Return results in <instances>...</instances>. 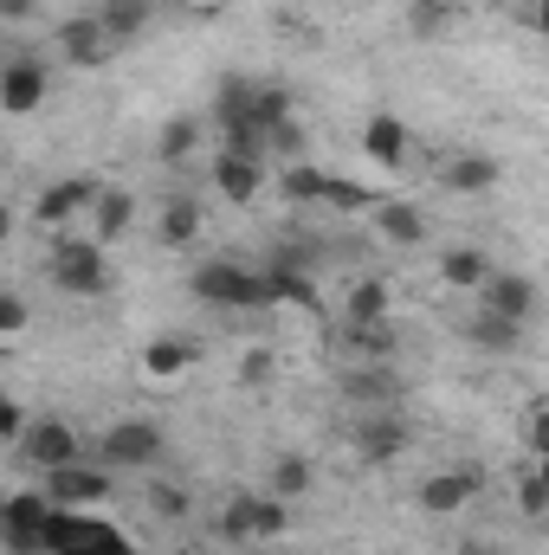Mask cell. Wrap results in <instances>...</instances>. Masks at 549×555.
Instances as JSON below:
<instances>
[{
  "label": "cell",
  "instance_id": "cell-41",
  "mask_svg": "<svg viewBox=\"0 0 549 555\" xmlns=\"http://www.w3.org/2000/svg\"><path fill=\"white\" fill-rule=\"evenodd\" d=\"M524 439H531V452H537V459H549V401H544V408H531V420H524Z\"/></svg>",
  "mask_w": 549,
  "mask_h": 555
},
{
  "label": "cell",
  "instance_id": "cell-16",
  "mask_svg": "<svg viewBox=\"0 0 549 555\" xmlns=\"http://www.w3.org/2000/svg\"><path fill=\"white\" fill-rule=\"evenodd\" d=\"M478 310H498V317H511V323H531V310H537V278L491 272L485 291H478Z\"/></svg>",
  "mask_w": 549,
  "mask_h": 555
},
{
  "label": "cell",
  "instance_id": "cell-30",
  "mask_svg": "<svg viewBox=\"0 0 549 555\" xmlns=\"http://www.w3.org/2000/svg\"><path fill=\"white\" fill-rule=\"evenodd\" d=\"M343 349L356 362H388L395 356V317H382V323H343Z\"/></svg>",
  "mask_w": 549,
  "mask_h": 555
},
{
  "label": "cell",
  "instance_id": "cell-31",
  "mask_svg": "<svg viewBox=\"0 0 549 555\" xmlns=\"http://www.w3.org/2000/svg\"><path fill=\"white\" fill-rule=\"evenodd\" d=\"M382 207V194L369 188V181H356V175H330V188H323V214H375Z\"/></svg>",
  "mask_w": 549,
  "mask_h": 555
},
{
  "label": "cell",
  "instance_id": "cell-44",
  "mask_svg": "<svg viewBox=\"0 0 549 555\" xmlns=\"http://www.w3.org/2000/svg\"><path fill=\"white\" fill-rule=\"evenodd\" d=\"M459 555H498V550H485V543H472V550H459Z\"/></svg>",
  "mask_w": 549,
  "mask_h": 555
},
{
  "label": "cell",
  "instance_id": "cell-18",
  "mask_svg": "<svg viewBox=\"0 0 549 555\" xmlns=\"http://www.w3.org/2000/svg\"><path fill=\"white\" fill-rule=\"evenodd\" d=\"M369 227L388 240V246H401V253H413V246H426V207L420 201H382L375 214H369Z\"/></svg>",
  "mask_w": 549,
  "mask_h": 555
},
{
  "label": "cell",
  "instance_id": "cell-45",
  "mask_svg": "<svg viewBox=\"0 0 549 555\" xmlns=\"http://www.w3.org/2000/svg\"><path fill=\"white\" fill-rule=\"evenodd\" d=\"M537 478H544V485H549V459H537Z\"/></svg>",
  "mask_w": 549,
  "mask_h": 555
},
{
  "label": "cell",
  "instance_id": "cell-2",
  "mask_svg": "<svg viewBox=\"0 0 549 555\" xmlns=\"http://www.w3.org/2000/svg\"><path fill=\"white\" fill-rule=\"evenodd\" d=\"M188 291L214 310H272V291L259 266H240V259H207L188 272Z\"/></svg>",
  "mask_w": 549,
  "mask_h": 555
},
{
  "label": "cell",
  "instance_id": "cell-6",
  "mask_svg": "<svg viewBox=\"0 0 549 555\" xmlns=\"http://www.w3.org/2000/svg\"><path fill=\"white\" fill-rule=\"evenodd\" d=\"M162 459V426L155 420H117L98 433V465L111 472H149Z\"/></svg>",
  "mask_w": 549,
  "mask_h": 555
},
{
  "label": "cell",
  "instance_id": "cell-26",
  "mask_svg": "<svg viewBox=\"0 0 549 555\" xmlns=\"http://www.w3.org/2000/svg\"><path fill=\"white\" fill-rule=\"evenodd\" d=\"M491 272H498V266H491L478 246H446V253H439V284H446V291H485Z\"/></svg>",
  "mask_w": 549,
  "mask_h": 555
},
{
  "label": "cell",
  "instance_id": "cell-1",
  "mask_svg": "<svg viewBox=\"0 0 549 555\" xmlns=\"http://www.w3.org/2000/svg\"><path fill=\"white\" fill-rule=\"evenodd\" d=\"M46 278L65 297H104L117 284L111 259H104V240H91V233H59L52 253H46Z\"/></svg>",
  "mask_w": 549,
  "mask_h": 555
},
{
  "label": "cell",
  "instance_id": "cell-9",
  "mask_svg": "<svg viewBox=\"0 0 549 555\" xmlns=\"http://www.w3.org/2000/svg\"><path fill=\"white\" fill-rule=\"evenodd\" d=\"M98 194H104V181H98V175H65V181H52V188L33 201V220H39V227H52V233H65L72 220H85V214L98 207Z\"/></svg>",
  "mask_w": 549,
  "mask_h": 555
},
{
  "label": "cell",
  "instance_id": "cell-3",
  "mask_svg": "<svg viewBox=\"0 0 549 555\" xmlns=\"http://www.w3.org/2000/svg\"><path fill=\"white\" fill-rule=\"evenodd\" d=\"M291 530V504L272 491H233L214 517V537L220 543H278Z\"/></svg>",
  "mask_w": 549,
  "mask_h": 555
},
{
  "label": "cell",
  "instance_id": "cell-4",
  "mask_svg": "<svg viewBox=\"0 0 549 555\" xmlns=\"http://www.w3.org/2000/svg\"><path fill=\"white\" fill-rule=\"evenodd\" d=\"M39 491H46L59 511H104V504L117 498L111 465H85V459H72V465H59V472H39Z\"/></svg>",
  "mask_w": 549,
  "mask_h": 555
},
{
  "label": "cell",
  "instance_id": "cell-14",
  "mask_svg": "<svg viewBox=\"0 0 549 555\" xmlns=\"http://www.w3.org/2000/svg\"><path fill=\"white\" fill-rule=\"evenodd\" d=\"M207 175H214V188H220V201H233V207H253L272 168H266V162H253V155H233V149H214V162H207Z\"/></svg>",
  "mask_w": 549,
  "mask_h": 555
},
{
  "label": "cell",
  "instance_id": "cell-11",
  "mask_svg": "<svg viewBox=\"0 0 549 555\" xmlns=\"http://www.w3.org/2000/svg\"><path fill=\"white\" fill-rule=\"evenodd\" d=\"M478 485H485V472L478 465H446V472H433V478H420V511L426 517H459L472 498H478Z\"/></svg>",
  "mask_w": 549,
  "mask_h": 555
},
{
  "label": "cell",
  "instance_id": "cell-23",
  "mask_svg": "<svg viewBox=\"0 0 549 555\" xmlns=\"http://www.w3.org/2000/svg\"><path fill=\"white\" fill-rule=\"evenodd\" d=\"M207 130H214V124H201L194 111H175V117L155 130V162H162V168H181V162L201 149V137H207Z\"/></svg>",
  "mask_w": 549,
  "mask_h": 555
},
{
  "label": "cell",
  "instance_id": "cell-46",
  "mask_svg": "<svg viewBox=\"0 0 549 555\" xmlns=\"http://www.w3.org/2000/svg\"><path fill=\"white\" fill-rule=\"evenodd\" d=\"M465 7H498V0H465Z\"/></svg>",
  "mask_w": 549,
  "mask_h": 555
},
{
  "label": "cell",
  "instance_id": "cell-36",
  "mask_svg": "<svg viewBox=\"0 0 549 555\" xmlns=\"http://www.w3.org/2000/svg\"><path fill=\"white\" fill-rule=\"evenodd\" d=\"M272 375H278V362H272V349H246V362H240V388H272Z\"/></svg>",
  "mask_w": 549,
  "mask_h": 555
},
{
  "label": "cell",
  "instance_id": "cell-35",
  "mask_svg": "<svg viewBox=\"0 0 549 555\" xmlns=\"http://www.w3.org/2000/svg\"><path fill=\"white\" fill-rule=\"evenodd\" d=\"M518 517H549V485L537 478V465L518 478Z\"/></svg>",
  "mask_w": 549,
  "mask_h": 555
},
{
  "label": "cell",
  "instance_id": "cell-34",
  "mask_svg": "<svg viewBox=\"0 0 549 555\" xmlns=\"http://www.w3.org/2000/svg\"><path fill=\"white\" fill-rule=\"evenodd\" d=\"M452 20H465V0H408L413 33H446Z\"/></svg>",
  "mask_w": 549,
  "mask_h": 555
},
{
  "label": "cell",
  "instance_id": "cell-22",
  "mask_svg": "<svg viewBox=\"0 0 549 555\" xmlns=\"http://www.w3.org/2000/svg\"><path fill=\"white\" fill-rule=\"evenodd\" d=\"M130 227H137V194L130 188H104L98 207H91V240L117 246V240H130Z\"/></svg>",
  "mask_w": 549,
  "mask_h": 555
},
{
  "label": "cell",
  "instance_id": "cell-40",
  "mask_svg": "<svg viewBox=\"0 0 549 555\" xmlns=\"http://www.w3.org/2000/svg\"><path fill=\"white\" fill-rule=\"evenodd\" d=\"M26 323H33V304H26L20 291H7V297H0V336H20Z\"/></svg>",
  "mask_w": 549,
  "mask_h": 555
},
{
  "label": "cell",
  "instance_id": "cell-17",
  "mask_svg": "<svg viewBox=\"0 0 549 555\" xmlns=\"http://www.w3.org/2000/svg\"><path fill=\"white\" fill-rule=\"evenodd\" d=\"M201 227H207V207H201L194 194H168V201H162V214H155V246L181 253V246H194V240H201Z\"/></svg>",
  "mask_w": 549,
  "mask_h": 555
},
{
  "label": "cell",
  "instance_id": "cell-39",
  "mask_svg": "<svg viewBox=\"0 0 549 555\" xmlns=\"http://www.w3.org/2000/svg\"><path fill=\"white\" fill-rule=\"evenodd\" d=\"M149 511L175 524V517H188V491L181 485H149Z\"/></svg>",
  "mask_w": 549,
  "mask_h": 555
},
{
  "label": "cell",
  "instance_id": "cell-21",
  "mask_svg": "<svg viewBox=\"0 0 549 555\" xmlns=\"http://www.w3.org/2000/svg\"><path fill=\"white\" fill-rule=\"evenodd\" d=\"M343 401L369 414V408H395V401H401V388H395L388 362H362V369H349V375H343Z\"/></svg>",
  "mask_w": 549,
  "mask_h": 555
},
{
  "label": "cell",
  "instance_id": "cell-29",
  "mask_svg": "<svg viewBox=\"0 0 549 555\" xmlns=\"http://www.w3.org/2000/svg\"><path fill=\"white\" fill-rule=\"evenodd\" d=\"M323 188H330V168H317V162L278 168V194H284L291 207H323Z\"/></svg>",
  "mask_w": 549,
  "mask_h": 555
},
{
  "label": "cell",
  "instance_id": "cell-15",
  "mask_svg": "<svg viewBox=\"0 0 549 555\" xmlns=\"http://www.w3.org/2000/svg\"><path fill=\"white\" fill-rule=\"evenodd\" d=\"M446 194H491L498 181H505V168H498V155H478V149H459V155H446L439 162V175H433Z\"/></svg>",
  "mask_w": 549,
  "mask_h": 555
},
{
  "label": "cell",
  "instance_id": "cell-27",
  "mask_svg": "<svg viewBox=\"0 0 549 555\" xmlns=\"http://www.w3.org/2000/svg\"><path fill=\"white\" fill-rule=\"evenodd\" d=\"M382 317H388V278L382 272L349 278V291H343V323H382Z\"/></svg>",
  "mask_w": 549,
  "mask_h": 555
},
{
  "label": "cell",
  "instance_id": "cell-37",
  "mask_svg": "<svg viewBox=\"0 0 549 555\" xmlns=\"http://www.w3.org/2000/svg\"><path fill=\"white\" fill-rule=\"evenodd\" d=\"M26 433H33V414H26V401H20V395H7V401H0V439H7V446H20Z\"/></svg>",
  "mask_w": 549,
  "mask_h": 555
},
{
  "label": "cell",
  "instance_id": "cell-12",
  "mask_svg": "<svg viewBox=\"0 0 549 555\" xmlns=\"http://www.w3.org/2000/svg\"><path fill=\"white\" fill-rule=\"evenodd\" d=\"M207 124H214L220 137H233V130L259 124V78H246V72H227V78H220V91H214V111H207ZM259 130H266V124H259Z\"/></svg>",
  "mask_w": 549,
  "mask_h": 555
},
{
  "label": "cell",
  "instance_id": "cell-38",
  "mask_svg": "<svg viewBox=\"0 0 549 555\" xmlns=\"http://www.w3.org/2000/svg\"><path fill=\"white\" fill-rule=\"evenodd\" d=\"M284 117H297L291 91H284V85H259V124L272 130V124H284Z\"/></svg>",
  "mask_w": 549,
  "mask_h": 555
},
{
  "label": "cell",
  "instance_id": "cell-20",
  "mask_svg": "<svg viewBox=\"0 0 549 555\" xmlns=\"http://www.w3.org/2000/svg\"><path fill=\"white\" fill-rule=\"evenodd\" d=\"M465 349H478V356H518L524 349V323H511L498 310H472L465 317Z\"/></svg>",
  "mask_w": 549,
  "mask_h": 555
},
{
  "label": "cell",
  "instance_id": "cell-47",
  "mask_svg": "<svg viewBox=\"0 0 549 555\" xmlns=\"http://www.w3.org/2000/svg\"><path fill=\"white\" fill-rule=\"evenodd\" d=\"M168 555H188V550H168Z\"/></svg>",
  "mask_w": 549,
  "mask_h": 555
},
{
  "label": "cell",
  "instance_id": "cell-19",
  "mask_svg": "<svg viewBox=\"0 0 549 555\" xmlns=\"http://www.w3.org/2000/svg\"><path fill=\"white\" fill-rule=\"evenodd\" d=\"M362 155L375 162V168H408V124L395 117V111H375L369 124H362Z\"/></svg>",
  "mask_w": 549,
  "mask_h": 555
},
{
  "label": "cell",
  "instance_id": "cell-33",
  "mask_svg": "<svg viewBox=\"0 0 549 555\" xmlns=\"http://www.w3.org/2000/svg\"><path fill=\"white\" fill-rule=\"evenodd\" d=\"M266 142H272V162H278V168H291V162H310V130H304L297 117L272 124V130H266Z\"/></svg>",
  "mask_w": 549,
  "mask_h": 555
},
{
  "label": "cell",
  "instance_id": "cell-8",
  "mask_svg": "<svg viewBox=\"0 0 549 555\" xmlns=\"http://www.w3.org/2000/svg\"><path fill=\"white\" fill-rule=\"evenodd\" d=\"M52 46H59V59H65V65H78V72H104V65H111V52H117V39L104 33V20H98V13H72V20H59Z\"/></svg>",
  "mask_w": 549,
  "mask_h": 555
},
{
  "label": "cell",
  "instance_id": "cell-32",
  "mask_svg": "<svg viewBox=\"0 0 549 555\" xmlns=\"http://www.w3.org/2000/svg\"><path fill=\"white\" fill-rule=\"evenodd\" d=\"M310 485H317V472H310V459L304 452H284L272 465V478H266V491L284 498V504H297V498H310Z\"/></svg>",
  "mask_w": 549,
  "mask_h": 555
},
{
  "label": "cell",
  "instance_id": "cell-25",
  "mask_svg": "<svg viewBox=\"0 0 549 555\" xmlns=\"http://www.w3.org/2000/svg\"><path fill=\"white\" fill-rule=\"evenodd\" d=\"M194 362H201V349H194V343H181V336H155V343L142 349V375H149V382H162V388H168V382H181Z\"/></svg>",
  "mask_w": 549,
  "mask_h": 555
},
{
  "label": "cell",
  "instance_id": "cell-10",
  "mask_svg": "<svg viewBox=\"0 0 549 555\" xmlns=\"http://www.w3.org/2000/svg\"><path fill=\"white\" fill-rule=\"evenodd\" d=\"M413 426L395 408H369V414H356V426H349V446H356V459L362 465H388L395 452H408Z\"/></svg>",
  "mask_w": 549,
  "mask_h": 555
},
{
  "label": "cell",
  "instance_id": "cell-5",
  "mask_svg": "<svg viewBox=\"0 0 549 555\" xmlns=\"http://www.w3.org/2000/svg\"><path fill=\"white\" fill-rule=\"evenodd\" d=\"M52 517H59V504L46 491H13L7 511H0V543H7V555H46Z\"/></svg>",
  "mask_w": 549,
  "mask_h": 555
},
{
  "label": "cell",
  "instance_id": "cell-42",
  "mask_svg": "<svg viewBox=\"0 0 549 555\" xmlns=\"http://www.w3.org/2000/svg\"><path fill=\"white\" fill-rule=\"evenodd\" d=\"M518 20H524L537 39H549V0H524V7H518Z\"/></svg>",
  "mask_w": 549,
  "mask_h": 555
},
{
  "label": "cell",
  "instance_id": "cell-43",
  "mask_svg": "<svg viewBox=\"0 0 549 555\" xmlns=\"http://www.w3.org/2000/svg\"><path fill=\"white\" fill-rule=\"evenodd\" d=\"M0 20H33V0H0Z\"/></svg>",
  "mask_w": 549,
  "mask_h": 555
},
{
  "label": "cell",
  "instance_id": "cell-24",
  "mask_svg": "<svg viewBox=\"0 0 549 555\" xmlns=\"http://www.w3.org/2000/svg\"><path fill=\"white\" fill-rule=\"evenodd\" d=\"M266 272V291H272V304H291V310H323V297H317V272H297V266H278V259H266L259 266Z\"/></svg>",
  "mask_w": 549,
  "mask_h": 555
},
{
  "label": "cell",
  "instance_id": "cell-28",
  "mask_svg": "<svg viewBox=\"0 0 549 555\" xmlns=\"http://www.w3.org/2000/svg\"><path fill=\"white\" fill-rule=\"evenodd\" d=\"M91 13L104 20V33H111L117 46H130V39H142V33H149V20H155V0H98Z\"/></svg>",
  "mask_w": 549,
  "mask_h": 555
},
{
  "label": "cell",
  "instance_id": "cell-7",
  "mask_svg": "<svg viewBox=\"0 0 549 555\" xmlns=\"http://www.w3.org/2000/svg\"><path fill=\"white\" fill-rule=\"evenodd\" d=\"M46 98H52V65L39 52H13L0 65V111L7 117H33Z\"/></svg>",
  "mask_w": 549,
  "mask_h": 555
},
{
  "label": "cell",
  "instance_id": "cell-13",
  "mask_svg": "<svg viewBox=\"0 0 549 555\" xmlns=\"http://www.w3.org/2000/svg\"><path fill=\"white\" fill-rule=\"evenodd\" d=\"M20 459H26L33 472H59V465H72V459H78V433H72V420H59V414L33 420V433L20 439Z\"/></svg>",
  "mask_w": 549,
  "mask_h": 555
}]
</instances>
